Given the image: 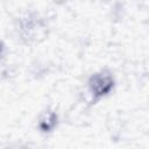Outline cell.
Wrapping results in <instances>:
<instances>
[{
  "instance_id": "6da1fadb",
  "label": "cell",
  "mask_w": 149,
  "mask_h": 149,
  "mask_svg": "<svg viewBox=\"0 0 149 149\" xmlns=\"http://www.w3.org/2000/svg\"><path fill=\"white\" fill-rule=\"evenodd\" d=\"M87 84L91 95L94 99H99L112 91L114 86V79L108 71H100L92 74Z\"/></svg>"
},
{
  "instance_id": "7a4b0ae2",
  "label": "cell",
  "mask_w": 149,
  "mask_h": 149,
  "mask_svg": "<svg viewBox=\"0 0 149 149\" xmlns=\"http://www.w3.org/2000/svg\"><path fill=\"white\" fill-rule=\"evenodd\" d=\"M44 28L45 26L40 21V20H34V19H26L21 23V30L22 35L27 40H34L36 41L38 37H43L44 35Z\"/></svg>"
},
{
  "instance_id": "3957f363",
  "label": "cell",
  "mask_w": 149,
  "mask_h": 149,
  "mask_svg": "<svg viewBox=\"0 0 149 149\" xmlns=\"http://www.w3.org/2000/svg\"><path fill=\"white\" fill-rule=\"evenodd\" d=\"M56 123H57V115L54 112L48 111L41 116L40 122H38V127L42 132H50L54 129Z\"/></svg>"
},
{
  "instance_id": "277c9868",
  "label": "cell",
  "mask_w": 149,
  "mask_h": 149,
  "mask_svg": "<svg viewBox=\"0 0 149 149\" xmlns=\"http://www.w3.org/2000/svg\"><path fill=\"white\" fill-rule=\"evenodd\" d=\"M2 51H3V44H2V42L0 41V57H1V55H2Z\"/></svg>"
}]
</instances>
